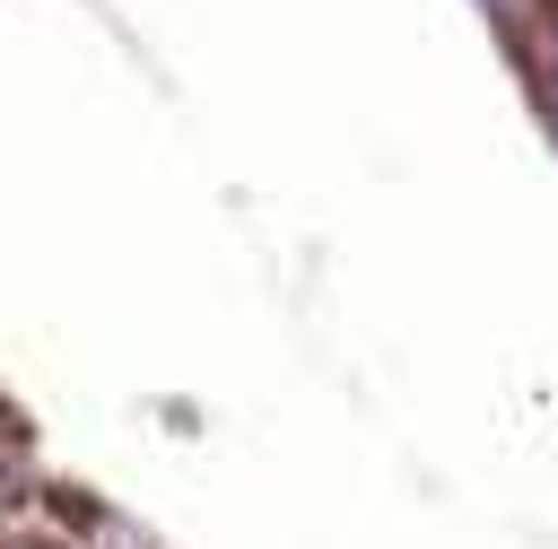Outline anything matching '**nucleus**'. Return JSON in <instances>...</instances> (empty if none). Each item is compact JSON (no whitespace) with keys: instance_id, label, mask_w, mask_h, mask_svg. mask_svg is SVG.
Here are the masks:
<instances>
[{"instance_id":"1","label":"nucleus","mask_w":558,"mask_h":549,"mask_svg":"<svg viewBox=\"0 0 558 549\" xmlns=\"http://www.w3.org/2000/svg\"><path fill=\"white\" fill-rule=\"evenodd\" d=\"M549 61H558V35H549Z\"/></svg>"}]
</instances>
